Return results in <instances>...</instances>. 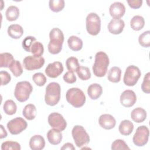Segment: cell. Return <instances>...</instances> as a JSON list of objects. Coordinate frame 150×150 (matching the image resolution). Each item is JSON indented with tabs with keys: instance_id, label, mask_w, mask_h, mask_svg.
I'll return each mask as SVG.
<instances>
[{
	"instance_id": "6da1fadb",
	"label": "cell",
	"mask_w": 150,
	"mask_h": 150,
	"mask_svg": "<svg viewBox=\"0 0 150 150\" xmlns=\"http://www.w3.org/2000/svg\"><path fill=\"white\" fill-rule=\"evenodd\" d=\"M50 42L47 49L50 53L56 54L59 53L62 49L64 42V35L63 32L57 28H53L49 32Z\"/></svg>"
},
{
	"instance_id": "7a4b0ae2",
	"label": "cell",
	"mask_w": 150,
	"mask_h": 150,
	"mask_svg": "<svg viewBox=\"0 0 150 150\" xmlns=\"http://www.w3.org/2000/svg\"><path fill=\"white\" fill-rule=\"evenodd\" d=\"M110 63L108 55L104 52H97L95 55L94 63L93 66L94 74L98 77H104L107 71Z\"/></svg>"
},
{
	"instance_id": "3957f363",
	"label": "cell",
	"mask_w": 150,
	"mask_h": 150,
	"mask_svg": "<svg viewBox=\"0 0 150 150\" xmlns=\"http://www.w3.org/2000/svg\"><path fill=\"white\" fill-rule=\"evenodd\" d=\"M61 88L56 82L50 83L46 88L45 101L46 104L50 106L56 105L60 99Z\"/></svg>"
},
{
	"instance_id": "277c9868",
	"label": "cell",
	"mask_w": 150,
	"mask_h": 150,
	"mask_svg": "<svg viewBox=\"0 0 150 150\" xmlns=\"http://www.w3.org/2000/svg\"><path fill=\"white\" fill-rule=\"evenodd\" d=\"M67 101L75 108L82 107L86 100V96L83 91L79 88H71L66 94Z\"/></svg>"
},
{
	"instance_id": "5b68a950",
	"label": "cell",
	"mask_w": 150,
	"mask_h": 150,
	"mask_svg": "<svg viewBox=\"0 0 150 150\" xmlns=\"http://www.w3.org/2000/svg\"><path fill=\"white\" fill-rule=\"evenodd\" d=\"M32 90L33 87L29 81H19L15 86L14 96L18 101L25 102L29 98Z\"/></svg>"
},
{
	"instance_id": "8992f818",
	"label": "cell",
	"mask_w": 150,
	"mask_h": 150,
	"mask_svg": "<svg viewBox=\"0 0 150 150\" xmlns=\"http://www.w3.org/2000/svg\"><path fill=\"white\" fill-rule=\"evenodd\" d=\"M71 134L76 145L79 148L87 145L90 142L89 135L81 125H75L72 129Z\"/></svg>"
},
{
	"instance_id": "52a82bcc",
	"label": "cell",
	"mask_w": 150,
	"mask_h": 150,
	"mask_svg": "<svg viewBox=\"0 0 150 150\" xmlns=\"http://www.w3.org/2000/svg\"><path fill=\"white\" fill-rule=\"evenodd\" d=\"M86 27L87 32L93 36L99 33L101 30V19L96 13L91 12L87 15L86 19Z\"/></svg>"
},
{
	"instance_id": "ba28073f",
	"label": "cell",
	"mask_w": 150,
	"mask_h": 150,
	"mask_svg": "<svg viewBox=\"0 0 150 150\" xmlns=\"http://www.w3.org/2000/svg\"><path fill=\"white\" fill-rule=\"evenodd\" d=\"M141 73L139 69L134 65L128 66L124 75V83L128 86H134L138 82Z\"/></svg>"
},
{
	"instance_id": "9c48e42d",
	"label": "cell",
	"mask_w": 150,
	"mask_h": 150,
	"mask_svg": "<svg viewBox=\"0 0 150 150\" xmlns=\"http://www.w3.org/2000/svg\"><path fill=\"white\" fill-rule=\"evenodd\" d=\"M149 131L145 125L138 127L135 134L133 136L132 141L134 144L138 146H143L145 145L148 141Z\"/></svg>"
},
{
	"instance_id": "30bf717a",
	"label": "cell",
	"mask_w": 150,
	"mask_h": 150,
	"mask_svg": "<svg viewBox=\"0 0 150 150\" xmlns=\"http://www.w3.org/2000/svg\"><path fill=\"white\" fill-rule=\"evenodd\" d=\"M27 122L21 117H16L7 123V128L12 135H18L26 129Z\"/></svg>"
},
{
	"instance_id": "8fae6325",
	"label": "cell",
	"mask_w": 150,
	"mask_h": 150,
	"mask_svg": "<svg viewBox=\"0 0 150 150\" xmlns=\"http://www.w3.org/2000/svg\"><path fill=\"white\" fill-rule=\"evenodd\" d=\"M45 59L43 57H37L35 56H28L24 58L23 66L24 68L29 71L35 70L40 69L45 64Z\"/></svg>"
},
{
	"instance_id": "7c38bea8",
	"label": "cell",
	"mask_w": 150,
	"mask_h": 150,
	"mask_svg": "<svg viewBox=\"0 0 150 150\" xmlns=\"http://www.w3.org/2000/svg\"><path fill=\"white\" fill-rule=\"evenodd\" d=\"M48 123L53 128L60 131H64L67 127V122L63 115L58 112H52L48 116Z\"/></svg>"
},
{
	"instance_id": "4fadbf2b",
	"label": "cell",
	"mask_w": 150,
	"mask_h": 150,
	"mask_svg": "<svg viewBox=\"0 0 150 150\" xmlns=\"http://www.w3.org/2000/svg\"><path fill=\"white\" fill-rule=\"evenodd\" d=\"M136 101L137 96L132 90H125L120 96V103L124 107H131L135 104Z\"/></svg>"
},
{
	"instance_id": "5bb4252c",
	"label": "cell",
	"mask_w": 150,
	"mask_h": 150,
	"mask_svg": "<svg viewBox=\"0 0 150 150\" xmlns=\"http://www.w3.org/2000/svg\"><path fill=\"white\" fill-rule=\"evenodd\" d=\"M63 71V66L61 62H54L49 63L46 69V74L50 78H56L59 76Z\"/></svg>"
},
{
	"instance_id": "9a60e30c",
	"label": "cell",
	"mask_w": 150,
	"mask_h": 150,
	"mask_svg": "<svg viewBox=\"0 0 150 150\" xmlns=\"http://www.w3.org/2000/svg\"><path fill=\"white\" fill-rule=\"evenodd\" d=\"M109 12L113 19H120L125 13V7L121 2H115L110 5Z\"/></svg>"
},
{
	"instance_id": "2e32d148",
	"label": "cell",
	"mask_w": 150,
	"mask_h": 150,
	"mask_svg": "<svg viewBox=\"0 0 150 150\" xmlns=\"http://www.w3.org/2000/svg\"><path fill=\"white\" fill-rule=\"evenodd\" d=\"M125 26L124 21L121 19H112L108 24V31L114 35L120 34Z\"/></svg>"
},
{
	"instance_id": "e0dca14e",
	"label": "cell",
	"mask_w": 150,
	"mask_h": 150,
	"mask_svg": "<svg viewBox=\"0 0 150 150\" xmlns=\"http://www.w3.org/2000/svg\"><path fill=\"white\" fill-rule=\"evenodd\" d=\"M98 123L104 129H111L115 127L116 121L112 115L108 114H104L100 115L99 117Z\"/></svg>"
},
{
	"instance_id": "ac0fdd59",
	"label": "cell",
	"mask_w": 150,
	"mask_h": 150,
	"mask_svg": "<svg viewBox=\"0 0 150 150\" xmlns=\"http://www.w3.org/2000/svg\"><path fill=\"white\" fill-rule=\"evenodd\" d=\"M45 141L40 135L32 136L29 141V146L32 150H41L45 148Z\"/></svg>"
},
{
	"instance_id": "d6986e66",
	"label": "cell",
	"mask_w": 150,
	"mask_h": 150,
	"mask_svg": "<svg viewBox=\"0 0 150 150\" xmlns=\"http://www.w3.org/2000/svg\"><path fill=\"white\" fill-rule=\"evenodd\" d=\"M47 140L52 145H58L62 140V134L60 131L53 128L50 129L47 133Z\"/></svg>"
},
{
	"instance_id": "ffe728a7",
	"label": "cell",
	"mask_w": 150,
	"mask_h": 150,
	"mask_svg": "<svg viewBox=\"0 0 150 150\" xmlns=\"http://www.w3.org/2000/svg\"><path fill=\"white\" fill-rule=\"evenodd\" d=\"M131 117L137 123L142 122L146 118V111L142 108L137 107L131 111Z\"/></svg>"
},
{
	"instance_id": "44dd1931",
	"label": "cell",
	"mask_w": 150,
	"mask_h": 150,
	"mask_svg": "<svg viewBox=\"0 0 150 150\" xmlns=\"http://www.w3.org/2000/svg\"><path fill=\"white\" fill-rule=\"evenodd\" d=\"M103 93L102 87L97 83H93L90 85L87 88V94L92 100L98 99Z\"/></svg>"
},
{
	"instance_id": "7402d4cb",
	"label": "cell",
	"mask_w": 150,
	"mask_h": 150,
	"mask_svg": "<svg viewBox=\"0 0 150 150\" xmlns=\"http://www.w3.org/2000/svg\"><path fill=\"white\" fill-rule=\"evenodd\" d=\"M8 34L12 39H19L23 34V29L18 24H12L8 28Z\"/></svg>"
},
{
	"instance_id": "603a6c76",
	"label": "cell",
	"mask_w": 150,
	"mask_h": 150,
	"mask_svg": "<svg viewBox=\"0 0 150 150\" xmlns=\"http://www.w3.org/2000/svg\"><path fill=\"white\" fill-rule=\"evenodd\" d=\"M134 129V125L133 123L128 120H125L122 121L118 127L119 132L122 135H130Z\"/></svg>"
},
{
	"instance_id": "cb8c5ba5",
	"label": "cell",
	"mask_w": 150,
	"mask_h": 150,
	"mask_svg": "<svg viewBox=\"0 0 150 150\" xmlns=\"http://www.w3.org/2000/svg\"><path fill=\"white\" fill-rule=\"evenodd\" d=\"M67 43L69 48L73 51H79L83 47L82 40L76 36H71L67 40Z\"/></svg>"
},
{
	"instance_id": "d4e9b609",
	"label": "cell",
	"mask_w": 150,
	"mask_h": 150,
	"mask_svg": "<svg viewBox=\"0 0 150 150\" xmlns=\"http://www.w3.org/2000/svg\"><path fill=\"white\" fill-rule=\"evenodd\" d=\"M22 114L23 117L28 120H33L37 114V110L35 105L32 104L26 105L23 109Z\"/></svg>"
},
{
	"instance_id": "484cf974",
	"label": "cell",
	"mask_w": 150,
	"mask_h": 150,
	"mask_svg": "<svg viewBox=\"0 0 150 150\" xmlns=\"http://www.w3.org/2000/svg\"><path fill=\"white\" fill-rule=\"evenodd\" d=\"M121 70L120 67L114 66L110 69L108 73L107 79L108 80L112 83H118L121 80Z\"/></svg>"
},
{
	"instance_id": "4316f807",
	"label": "cell",
	"mask_w": 150,
	"mask_h": 150,
	"mask_svg": "<svg viewBox=\"0 0 150 150\" xmlns=\"http://www.w3.org/2000/svg\"><path fill=\"white\" fill-rule=\"evenodd\" d=\"M145 25V20L144 18L140 15L134 16L130 21L131 28L136 31L141 30Z\"/></svg>"
},
{
	"instance_id": "83f0119b",
	"label": "cell",
	"mask_w": 150,
	"mask_h": 150,
	"mask_svg": "<svg viewBox=\"0 0 150 150\" xmlns=\"http://www.w3.org/2000/svg\"><path fill=\"white\" fill-rule=\"evenodd\" d=\"M19 16V9L17 6L14 5L9 6L5 12L6 18L9 21H16L18 18Z\"/></svg>"
},
{
	"instance_id": "f1b7e54d",
	"label": "cell",
	"mask_w": 150,
	"mask_h": 150,
	"mask_svg": "<svg viewBox=\"0 0 150 150\" xmlns=\"http://www.w3.org/2000/svg\"><path fill=\"white\" fill-rule=\"evenodd\" d=\"M14 59L12 54L7 52L2 53L0 54V67H9L14 61Z\"/></svg>"
},
{
	"instance_id": "f546056e",
	"label": "cell",
	"mask_w": 150,
	"mask_h": 150,
	"mask_svg": "<svg viewBox=\"0 0 150 150\" xmlns=\"http://www.w3.org/2000/svg\"><path fill=\"white\" fill-rule=\"evenodd\" d=\"M3 109L5 114L11 115L16 113L17 110V106L13 100H7L4 104Z\"/></svg>"
},
{
	"instance_id": "4dcf8cb0",
	"label": "cell",
	"mask_w": 150,
	"mask_h": 150,
	"mask_svg": "<svg viewBox=\"0 0 150 150\" xmlns=\"http://www.w3.org/2000/svg\"><path fill=\"white\" fill-rule=\"evenodd\" d=\"M49 6L51 11L58 12L63 10L64 7V1L63 0H50Z\"/></svg>"
},
{
	"instance_id": "1f68e13d",
	"label": "cell",
	"mask_w": 150,
	"mask_h": 150,
	"mask_svg": "<svg viewBox=\"0 0 150 150\" xmlns=\"http://www.w3.org/2000/svg\"><path fill=\"white\" fill-rule=\"evenodd\" d=\"M66 65L67 70L71 72L76 71L80 66L78 59L75 57H69L66 61Z\"/></svg>"
},
{
	"instance_id": "d6a6232c",
	"label": "cell",
	"mask_w": 150,
	"mask_h": 150,
	"mask_svg": "<svg viewBox=\"0 0 150 150\" xmlns=\"http://www.w3.org/2000/svg\"><path fill=\"white\" fill-rule=\"evenodd\" d=\"M139 44L144 47L150 46V31L146 30L141 33L138 38Z\"/></svg>"
},
{
	"instance_id": "836d02e7",
	"label": "cell",
	"mask_w": 150,
	"mask_h": 150,
	"mask_svg": "<svg viewBox=\"0 0 150 150\" xmlns=\"http://www.w3.org/2000/svg\"><path fill=\"white\" fill-rule=\"evenodd\" d=\"M79 77L82 80H87L91 77V73L88 67L86 66H79L76 70Z\"/></svg>"
},
{
	"instance_id": "e575fe53",
	"label": "cell",
	"mask_w": 150,
	"mask_h": 150,
	"mask_svg": "<svg viewBox=\"0 0 150 150\" xmlns=\"http://www.w3.org/2000/svg\"><path fill=\"white\" fill-rule=\"evenodd\" d=\"M43 52L44 47L43 44L40 42H35L30 49V52L32 54L37 57H41L43 54Z\"/></svg>"
},
{
	"instance_id": "d590c367",
	"label": "cell",
	"mask_w": 150,
	"mask_h": 150,
	"mask_svg": "<svg viewBox=\"0 0 150 150\" xmlns=\"http://www.w3.org/2000/svg\"><path fill=\"white\" fill-rule=\"evenodd\" d=\"M9 68L15 77L20 76L23 73L22 66L18 60H14Z\"/></svg>"
},
{
	"instance_id": "8d00e7d4",
	"label": "cell",
	"mask_w": 150,
	"mask_h": 150,
	"mask_svg": "<svg viewBox=\"0 0 150 150\" xmlns=\"http://www.w3.org/2000/svg\"><path fill=\"white\" fill-rule=\"evenodd\" d=\"M1 149L2 150H9V149L20 150L21 145L17 142L7 141L4 142L1 144Z\"/></svg>"
},
{
	"instance_id": "74e56055",
	"label": "cell",
	"mask_w": 150,
	"mask_h": 150,
	"mask_svg": "<svg viewBox=\"0 0 150 150\" xmlns=\"http://www.w3.org/2000/svg\"><path fill=\"white\" fill-rule=\"evenodd\" d=\"M36 41V39L32 36H29L26 37L22 41V47L23 49L28 52H30V49L35 42Z\"/></svg>"
},
{
	"instance_id": "f35d334b",
	"label": "cell",
	"mask_w": 150,
	"mask_h": 150,
	"mask_svg": "<svg viewBox=\"0 0 150 150\" xmlns=\"http://www.w3.org/2000/svg\"><path fill=\"white\" fill-rule=\"evenodd\" d=\"M32 80L38 86H43L46 82V77L42 73H36L32 76Z\"/></svg>"
},
{
	"instance_id": "ab89813d",
	"label": "cell",
	"mask_w": 150,
	"mask_h": 150,
	"mask_svg": "<svg viewBox=\"0 0 150 150\" xmlns=\"http://www.w3.org/2000/svg\"><path fill=\"white\" fill-rule=\"evenodd\" d=\"M111 149L118 150V149H129V148L125 143V142L120 139L115 140L111 144Z\"/></svg>"
},
{
	"instance_id": "60d3db41",
	"label": "cell",
	"mask_w": 150,
	"mask_h": 150,
	"mask_svg": "<svg viewBox=\"0 0 150 150\" xmlns=\"http://www.w3.org/2000/svg\"><path fill=\"white\" fill-rule=\"evenodd\" d=\"M141 89L145 93L149 94L150 93V73H147L144 78L143 82L141 85Z\"/></svg>"
},
{
	"instance_id": "b9f144b4",
	"label": "cell",
	"mask_w": 150,
	"mask_h": 150,
	"mask_svg": "<svg viewBox=\"0 0 150 150\" xmlns=\"http://www.w3.org/2000/svg\"><path fill=\"white\" fill-rule=\"evenodd\" d=\"M64 81L69 84H73L76 81V77L73 72L68 71H67L63 77Z\"/></svg>"
},
{
	"instance_id": "7bdbcfd3",
	"label": "cell",
	"mask_w": 150,
	"mask_h": 150,
	"mask_svg": "<svg viewBox=\"0 0 150 150\" xmlns=\"http://www.w3.org/2000/svg\"><path fill=\"white\" fill-rule=\"evenodd\" d=\"M0 76L1 80V86H5L8 84L11 80V75L6 71H1Z\"/></svg>"
},
{
	"instance_id": "ee69618b",
	"label": "cell",
	"mask_w": 150,
	"mask_h": 150,
	"mask_svg": "<svg viewBox=\"0 0 150 150\" xmlns=\"http://www.w3.org/2000/svg\"><path fill=\"white\" fill-rule=\"evenodd\" d=\"M127 3L128 5L132 9H138L142 4V0H128Z\"/></svg>"
},
{
	"instance_id": "f6af8a7d",
	"label": "cell",
	"mask_w": 150,
	"mask_h": 150,
	"mask_svg": "<svg viewBox=\"0 0 150 150\" xmlns=\"http://www.w3.org/2000/svg\"><path fill=\"white\" fill-rule=\"evenodd\" d=\"M61 149H69V150H74L75 148L71 143H66L63 145V146L61 148Z\"/></svg>"
},
{
	"instance_id": "bcb514c9",
	"label": "cell",
	"mask_w": 150,
	"mask_h": 150,
	"mask_svg": "<svg viewBox=\"0 0 150 150\" xmlns=\"http://www.w3.org/2000/svg\"><path fill=\"white\" fill-rule=\"evenodd\" d=\"M1 127V134H0V138L2 139L6 137L7 136V132L5 130V129L4 128V126L2 125H0Z\"/></svg>"
}]
</instances>
